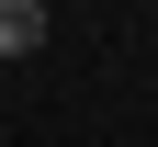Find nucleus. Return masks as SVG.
<instances>
[{"mask_svg":"<svg viewBox=\"0 0 158 147\" xmlns=\"http://www.w3.org/2000/svg\"><path fill=\"white\" fill-rule=\"evenodd\" d=\"M45 45V11H34V0H0V57H34Z\"/></svg>","mask_w":158,"mask_h":147,"instance_id":"nucleus-1","label":"nucleus"}]
</instances>
